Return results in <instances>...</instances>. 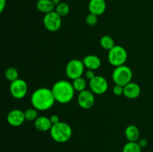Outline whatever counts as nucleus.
<instances>
[{"instance_id":"14","label":"nucleus","mask_w":153,"mask_h":152,"mask_svg":"<svg viewBox=\"0 0 153 152\" xmlns=\"http://www.w3.org/2000/svg\"><path fill=\"white\" fill-rule=\"evenodd\" d=\"M85 68L90 70H97L101 66V60L98 56L89 55L85 56L82 60Z\"/></svg>"},{"instance_id":"6","label":"nucleus","mask_w":153,"mask_h":152,"mask_svg":"<svg viewBox=\"0 0 153 152\" xmlns=\"http://www.w3.org/2000/svg\"><path fill=\"white\" fill-rule=\"evenodd\" d=\"M85 65L82 61L78 59H73L67 63L66 66V75L70 79L74 80L78 77H82L85 72Z\"/></svg>"},{"instance_id":"23","label":"nucleus","mask_w":153,"mask_h":152,"mask_svg":"<svg viewBox=\"0 0 153 152\" xmlns=\"http://www.w3.org/2000/svg\"><path fill=\"white\" fill-rule=\"evenodd\" d=\"M38 110H36L35 108L32 107V108H28L26 110L24 111V115H25V119L26 121H35L36 119L38 117Z\"/></svg>"},{"instance_id":"1","label":"nucleus","mask_w":153,"mask_h":152,"mask_svg":"<svg viewBox=\"0 0 153 152\" xmlns=\"http://www.w3.org/2000/svg\"><path fill=\"white\" fill-rule=\"evenodd\" d=\"M33 107L39 111H45L52 108L55 102L52 89L40 87L33 92L31 97Z\"/></svg>"},{"instance_id":"12","label":"nucleus","mask_w":153,"mask_h":152,"mask_svg":"<svg viewBox=\"0 0 153 152\" xmlns=\"http://www.w3.org/2000/svg\"><path fill=\"white\" fill-rule=\"evenodd\" d=\"M90 13L97 16L103 14L106 10L105 0H91L88 4Z\"/></svg>"},{"instance_id":"11","label":"nucleus","mask_w":153,"mask_h":152,"mask_svg":"<svg viewBox=\"0 0 153 152\" xmlns=\"http://www.w3.org/2000/svg\"><path fill=\"white\" fill-rule=\"evenodd\" d=\"M24 112L19 109H13L10 110L7 116V122L13 127H19L25 122Z\"/></svg>"},{"instance_id":"26","label":"nucleus","mask_w":153,"mask_h":152,"mask_svg":"<svg viewBox=\"0 0 153 152\" xmlns=\"http://www.w3.org/2000/svg\"><path fill=\"white\" fill-rule=\"evenodd\" d=\"M96 76L95 72H94V70H90L88 69L86 72H85V77H86L88 80H91V79L94 78Z\"/></svg>"},{"instance_id":"21","label":"nucleus","mask_w":153,"mask_h":152,"mask_svg":"<svg viewBox=\"0 0 153 152\" xmlns=\"http://www.w3.org/2000/svg\"><path fill=\"white\" fill-rule=\"evenodd\" d=\"M4 75H5L6 79L10 82L19 78V72H18L17 69L14 68V67H9V68H7L5 70Z\"/></svg>"},{"instance_id":"2","label":"nucleus","mask_w":153,"mask_h":152,"mask_svg":"<svg viewBox=\"0 0 153 152\" xmlns=\"http://www.w3.org/2000/svg\"><path fill=\"white\" fill-rule=\"evenodd\" d=\"M51 89L55 101L60 104H67L70 102L74 98L76 92L71 82L66 80L56 81Z\"/></svg>"},{"instance_id":"29","label":"nucleus","mask_w":153,"mask_h":152,"mask_svg":"<svg viewBox=\"0 0 153 152\" xmlns=\"http://www.w3.org/2000/svg\"><path fill=\"white\" fill-rule=\"evenodd\" d=\"M6 6V0H0V14L3 12Z\"/></svg>"},{"instance_id":"17","label":"nucleus","mask_w":153,"mask_h":152,"mask_svg":"<svg viewBox=\"0 0 153 152\" xmlns=\"http://www.w3.org/2000/svg\"><path fill=\"white\" fill-rule=\"evenodd\" d=\"M36 5L37 10L45 14L53 11L55 6L52 0H38Z\"/></svg>"},{"instance_id":"7","label":"nucleus","mask_w":153,"mask_h":152,"mask_svg":"<svg viewBox=\"0 0 153 152\" xmlns=\"http://www.w3.org/2000/svg\"><path fill=\"white\" fill-rule=\"evenodd\" d=\"M55 11L46 13L43 17V25L46 30L51 32H55L61 28L62 25V19Z\"/></svg>"},{"instance_id":"4","label":"nucleus","mask_w":153,"mask_h":152,"mask_svg":"<svg viewBox=\"0 0 153 152\" xmlns=\"http://www.w3.org/2000/svg\"><path fill=\"white\" fill-rule=\"evenodd\" d=\"M133 72L129 66L126 65L115 67L112 73V79L115 84L125 86L131 81Z\"/></svg>"},{"instance_id":"28","label":"nucleus","mask_w":153,"mask_h":152,"mask_svg":"<svg viewBox=\"0 0 153 152\" xmlns=\"http://www.w3.org/2000/svg\"><path fill=\"white\" fill-rule=\"evenodd\" d=\"M49 119H50V121H51V122H52V125H55V124H57V123H58L59 122H61V121H60V119H59V116H58V115H55V114L52 115V116L49 117Z\"/></svg>"},{"instance_id":"18","label":"nucleus","mask_w":153,"mask_h":152,"mask_svg":"<svg viewBox=\"0 0 153 152\" xmlns=\"http://www.w3.org/2000/svg\"><path fill=\"white\" fill-rule=\"evenodd\" d=\"M100 45L103 49L109 51L115 46L114 40L111 36L105 35L100 39Z\"/></svg>"},{"instance_id":"22","label":"nucleus","mask_w":153,"mask_h":152,"mask_svg":"<svg viewBox=\"0 0 153 152\" xmlns=\"http://www.w3.org/2000/svg\"><path fill=\"white\" fill-rule=\"evenodd\" d=\"M55 11L61 17L66 16L70 12V6L65 2H61L56 5Z\"/></svg>"},{"instance_id":"24","label":"nucleus","mask_w":153,"mask_h":152,"mask_svg":"<svg viewBox=\"0 0 153 152\" xmlns=\"http://www.w3.org/2000/svg\"><path fill=\"white\" fill-rule=\"evenodd\" d=\"M85 21H86L87 25H90V26H94L98 22V16L95 14H93V13H90L88 16H86V19H85Z\"/></svg>"},{"instance_id":"25","label":"nucleus","mask_w":153,"mask_h":152,"mask_svg":"<svg viewBox=\"0 0 153 152\" xmlns=\"http://www.w3.org/2000/svg\"><path fill=\"white\" fill-rule=\"evenodd\" d=\"M124 92V86H120V85L115 84V86L113 88V92L117 96H120L123 95Z\"/></svg>"},{"instance_id":"20","label":"nucleus","mask_w":153,"mask_h":152,"mask_svg":"<svg viewBox=\"0 0 153 152\" xmlns=\"http://www.w3.org/2000/svg\"><path fill=\"white\" fill-rule=\"evenodd\" d=\"M122 152H142V148L137 142H128L123 148Z\"/></svg>"},{"instance_id":"10","label":"nucleus","mask_w":153,"mask_h":152,"mask_svg":"<svg viewBox=\"0 0 153 152\" xmlns=\"http://www.w3.org/2000/svg\"><path fill=\"white\" fill-rule=\"evenodd\" d=\"M78 104L79 107L85 110L91 108L95 103V96L91 90L85 89L79 92L78 95Z\"/></svg>"},{"instance_id":"16","label":"nucleus","mask_w":153,"mask_h":152,"mask_svg":"<svg viewBox=\"0 0 153 152\" xmlns=\"http://www.w3.org/2000/svg\"><path fill=\"white\" fill-rule=\"evenodd\" d=\"M125 136L128 142H137L140 138V131L134 125H130L125 130Z\"/></svg>"},{"instance_id":"30","label":"nucleus","mask_w":153,"mask_h":152,"mask_svg":"<svg viewBox=\"0 0 153 152\" xmlns=\"http://www.w3.org/2000/svg\"><path fill=\"white\" fill-rule=\"evenodd\" d=\"M52 1H53L54 4H55V6L58 5V4H60V3H61V0H52Z\"/></svg>"},{"instance_id":"15","label":"nucleus","mask_w":153,"mask_h":152,"mask_svg":"<svg viewBox=\"0 0 153 152\" xmlns=\"http://www.w3.org/2000/svg\"><path fill=\"white\" fill-rule=\"evenodd\" d=\"M34 127L37 131H41V132H46V131H50L52 127V124L49 117L41 116H38L34 121Z\"/></svg>"},{"instance_id":"3","label":"nucleus","mask_w":153,"mask_h":152,"mask_svg":"<svg viewBox=\"0 0 153 152\" xmlns=\"http://www.w3.org/2000/svg\"><path fill=\"white\" fill-rule=\"evenodd\" d=\"M49 133L54 141L58 143H64L71 139L73 130L69 124L64 122H59L52 125Z\"/></svg>"},{"instance_id":"9","label":"nucleus","mask_w":153,"mask_h":152,"mask_svg":"<svg viewBox=\"0 0 153 152\" xmlns=\"http://www.w3.org/2000/svg\"><path fill=\"white\" fill-rule=\"evenodd\" d=\"M90 90L96 95H102L108 89V83L103 76L96 75L89 82Z\"/></svg>"},{"instance_id":"8","label":"nucleus","mask_w":153,"mask_h":152,"mask_svg":"<svg viewBox=\"0 0 153 152\" xmlns=\"http://www.w3.org/2000/svg\"><path fill=\"white\" fill-rule=\"evenodd\" d=\"M10 92L16 99H22L28 92V84L23 79H16L10 82Z\"/></svg>"},{"instance_id":"13","label":"nucleus","mask_w":153,"mask_h":152,"mask_svg":"<svg viewBox=\"0 0 153 152\" xmlns=\"http://www.w3.org/2000/svg\"><path fill=\"white\" fill-rule=\"evenodd\" d=\"M140 92H141L140 86L134 82L131 81L124 86L123 95L129 99L137 98L140 95Z\"/></svg>"},{"instance_id":"19","label":"nucleus","mask_w":153,"mask_h":152,"mask_svg":"<svg viewBox=\"0 0 153 152\" xmlns=\"http://www.w3.org/2000/svg\"><path fill=\"white\" fill-rule=\"evenodd\" d=\"M73 88H74L75 91H78L79 92H82V91L86 89L87 87V82L84 77H80L78 78L73 80L72 82Z\"/></svg>"},{"instance_id":"5","label":"nucleus","mask_w":153,"mask_h":152,"mask_svg":"<svg viewBox=\"0 0 153 152\" xmlns=\"http://www.w3.org/2000/svg\"><path fill=\"white\" fill-rule=\"evenodd\" d=\"M128 58V53L124 47L115 45L108 53V60L109 63L115 67L125 65Z\"/></svg>"},{"instance_id":"27","label":"nucleus","mask_w":153,"mask_h":152,"mask_svg":"<svg viewBox=\"0 0 153 152\" xmlns=\"http://www.w3.org/2000/svg\"><path fill=\"white\" fill-rule=\"evenodd\" d=\"M137 144L140 145V147L141 148H145L148 145L147 139H145V138L139 139L137 140Z\"/></svg>"}]
</instances>
